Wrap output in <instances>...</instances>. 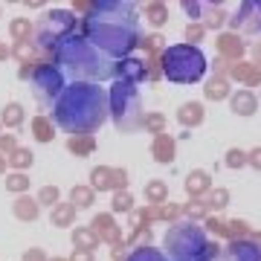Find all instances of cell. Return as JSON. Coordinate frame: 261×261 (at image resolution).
I'll return each mask as SVG.
<instances>
[{
    "label": "cell",
    "mask_w": 261,
    "mask_h": 261,
    "mask_svg": "<svg viewBox=\"0 0 261 261\" xmlns=\"http://www.w3.org/2000/svg\"><path fill=\"white\" fill-rule=\"evenodd\" d=\"M130 203H134V200H130L128 192H116V195H113V212H128Z\"/></svg>",
    "instance_id": "27"
},
{
    "label": "cell",
    "mask_w": 261,
    "mask_h": 261,
    "mask_svg": "<svg viewBox=\"0 0 261 261\" xmlns=\"http://www.w3.org/2000/svg\"><path fill=\"white\" fill-rule=\"evenodd\" d=\"M229 261H261V250L255 244H232L229 247Z\"/></svg>",
    "instance_id": "14"
},
{
    "label": "cell",
    "mask_w": 261,
    "mask_h": 261,
    "mask_svg": "<svg viewBox=\"0 0 261 261\" xmlns=\"http://www.w3.org/2000/svg\"><path fill=\"white\" fill-rule=\"evenodd\" d=\"M203 186V174H195V177H189V192L192 189H200Z\"/></svg>",
    "instance_id": "37"
},
{
    "label": "cell",
    "mask_w": 261,
    "mask_h": 261,
    "mask_svg": "<svg viewBox=\"0 0 261 261\" xmlns=\"http://www.w3.org/2000/svg\"><path fill=\"white\" fill-rule=\"evenodd\" d=\"M53 261H67V258H53Z\"/></svg>",
    "instance_id": "42"
},
{
    "label": "cell",
    "mask_w": 261,
    "mask_h": 261,
    "mask_svg": "<svg viewBox=\"0 0 261 261\" xmlns=\"http://www.w3.org/2000/svg\"><path fill=\"white\" fill-rule=\"evenodd\" d=\"M73 29H75V15L73 12L56 9V12H49V15H44V18L38 20L35 44L49 53V49H56L67 35H73Z\"/></svg>",
    "instance_id": "7"
},
{
    "label": "cell",
    "mask_w": 261,
    "mask_h": 261,
    "mask_svg": "<svg viewBox=\"0 0 261 261\" xmlns=\"http://www.w3.org/2000/svg\"><path fill=\"white\" fill-rule=\"evenodd\" d=\"M75 221V206L73 203H58L53 209V226H73Z\"/></svg>",
    "instance_id": "16"
},
{
    "label": "cell",
    "mask_w": 261,
    "mask_h": 261,
    "mask_svg": "<svg viewBox=\"0 0 261 261\" xmlns=\"http://www.w3.org/2000/svg\"><path fill=\"white\" fill-rule=\"evenodd\" d=\"M32 134H35L38 142H49L56 134H53V119H47V116H35L32 119Z\"/></svg>",
    "instance_id": "18"
},
{
    "label": "cell",
    "mask_w": 261,
    "mask_h": 261,
    "mask_svg": "<svg viewBox=\"0 0 261 261\" xmlns=\"http://www.w3.org/2000/svg\"><path fill=\"white\" fill-rule=\"evenodd\" d=\"M6 160H9V166H12V168H18V171H27V168L32 166V160H35V154H32L29 148H18V151H12Z\"/></svg>",
    "instance_id": "19"
},
{
    "label": "cell",
    "mask_w": 261,
    "mask_h": 261,
    "mask_svg": "<svg viewBox=\"0 0 261 261\" xmlns=\"http://www.w3.org/2000/svg\"><path fill=\"white\" fill-rule=\"evenodd\" d=\"M171 151H174L171 140H168V137H157V142H154V157H157L160 163H168V160H171Z\"/></svg>",
    "instance_id": "24"
},
{
    "label": "cell",
    "mask_w": 261,
    "mask_h": 261,
    "mask_svg": "<svg viewBox=\"0 0 261 261\" xmlns=\"http://www.w3.org/2000/svg\"><path fill=\"white\" fill-rule=\"evenodd\" d=\"M84 38L102 56H116V58L128 56L130 49L140 44L134 3H122V0L93 3L90 15L84 18Z\"/></svg>",
    "instance_id": "1"
},
{
    "label": "cell",
    "mask_w": 261,
    "mask_h": 261,
    "mask_svg": "<svg viewBox=\"0 0 261 261\" xmlns=\"http://www.w3.org/2000/svg\"><path fill=\"white\" fill-rule=\"evenodd\" d=\"M90 229L99 235V241H108L111 247H122V229L116 226L113 215H96Z\"/></svg>",
    "instance_id": "10"
},
{
    "label": "cell",
    "mask_w": 261,
    "mask_h": 261,
    "mask_svg": "<svg viewBox=\"0 0 261 261\" xmlns=\"http://www.w3.org/2000/svg\"><path fill=\"white\" fill-rule=\"evenodd\" d=\"M241 163H244V154L232 151V154H229V166H241Z\"/></svg>",
    "instance_id": "38"
},
{
    "label": "cell",
    "mask_w": 261,
    "mask_h": 261,
    "mask_svg": "<svg viewBox=\"0 0 261 261\" xmlns=\"http://www.w3.org/2000/svg\"><path fill=\"white\" fill-rule=\"evenodd\" d=\"M53 119L73 137L93 134L108 119V96L102 87L90 82H73L53 105Z\"/></svg>",
    "instance_id": "2"
},
{
    "label": "cell",
    "mask_w": 261,
    "mask_h": 261,
    "mask_svg": "<svg viewBox=\"0 0 261 261\" xmlns=\"http://www.w3.org/2000/svg\"><path fill=\"white\" fill-rule=\"evenodd\" d=\"M0 122H3L6 128H18L20 122H23V108H20L18 102H9L3 108V113H0Z\"/></svg>",
    "instance_id": "17"
},
{
    "label": "cell",
    "mask_w": 261,
    "mask_h": 261,
    "mask_svg": "<svg viewBox=\"0 0 261 261\" xmlns=\"http://www.w3.org/2000/svg\"><path fill=\"white\" fill-rule=\"evenodd\" d=\"M9 32H12V38H15V44H23V41H29L32 23H29V18H18V20H12Z\"/></svg>",
    "instance_id": "21"
},
{
    "label": "cell",
    "mask_w": 261,
    "mask_h": 261,
    "mask_svg": "<svg viewBox=\"0 0 261 261\" xmlns=\"http://www.w3.org/2000/svg\"><path fill=\"white\" fill-rule=\"evenodd\" d=\"M67 148L73 151L75 157H87L90 151L96 148V140L93 134H82V137H70V142H67Z\"/></svg>",
    "instance_id": "15"
},
{
    "label": "cell",
    "mask_w": 261,
    "mask_h": 261,
    "mask_svg": "<svg viewBox=\"0 0 261 261\" xmlns=\"http://www.w3.org/2000/svg\"><path fill=\"white\" fill-rule=\"evenodd\" d=\"M6 166H9V160H6L3 154H0V174H6Z\"/></svg>",
    "instance_id": "39"
},
{
    "label": "cell",
    "mask_w": 261,
    "mask_h": 261,
    "mask_svg": "<svg viewBox=\"0 0 261 261\" xmlns=\"http://www.w3.org/2000/svg\"><path fill=\"white\" fill-rule=\"evenodd\" d=\"M23 261H49V258L44 255V250H27L23 252Z\"/></svg>",
    "instance_id": "34"
},
{
    "label": "cell",
    "mask_w": 261,
    "mask_h": 261,
    "mask_svg": "<svg viewBox=\"0 0 261 261\" xmlns=\"http://www.w3.org/2000/svg\"><path fill=\"white\" fill-rule=\"evenodd\" d=\"M9 53H12V49H9V47H6V44H0V61H3V58L9 56Z\"/></svg>",
    "instance_id": "40"
},
{
    "label": "cell",
    "mask_w": 261,
    "mask_h": 261,
    "mask_svg": "<svg viewBox=\"0 0 261 261\" xmlns=\"http://www.w3.org/2000/svg\"><path fill=\"white\" fill-rule=\"evenodd\" d=\"M160 41H163L160 35H151V38H145V41H140V44H142L145 49H157V47H160Z\"/></svg>",
    "instance_id": "36"
},
{
    "label": "cell",
    "mask_w": 261,
    "mask_h": 261,
    "mask_svg": "<svg viewBox=\"0 0 261 261\" xmlns=\"http://www.w3.org/2000/svg\"><path fill=\"white\" fill-rule=\"evenodd\" d=\"M166 250L177 261H200L206 252L203 232L195 224H174L166 235Z\"/></svg>",
    "instance_id": "6"
},
{
    "label": "cell",
    "mask_w": 261,
    "mask_h": 261,
    "mask_svg": "<svg viewBox=\"0 0 261 261\" xmlns=\"http://www.w3.org/2000/svg\"><path fill=\"white\" fill-rule=\"evenodd\" d=\"M235 108H241V113H252V99L250 96H238L235 99Z\"/></svg>",
    "instance_id": "33"
},
{
    "label": "cell",
    "mask_w": 261,
    "mask_h": 261,
    "mask_svg": "<svg viewBox=\"0 0 261 261\" xmlns=\"http://www.w3.org/2000/svg\"><path fill=\"white\" fill-rule=\"evenodd\" d=\"M145 195L157 203V200H163V195H166V186H163V183H151V186L145 189Z\"/></svg>",
    "instance_id": "32"
},
{
    "label": "cell",
    "mask_w": 261,
    "mask_h": 261,
    "mask_svg": "<svg viewBox=\"0 0 261 261\" xmlns=\"http://www.w3.org/2000/svg\"><path fill=\"white\" fill-rule=\"evenodd\" d=\"M142 125H145L148 130H154V134H160V130H163V116H160V113H151V116H145Z\"/></svg>",
    "instance_id": "31"
},
{
    "label": "cell",
    "mask_w": 261,
    "mask_h": 261,
    "mask_svg": "<svg viewBox=\"0 0 261 261\" xmlns=\"http://www.w3.org/2000/svg\"><path fill=\"white\" fill-rule=\"evenodd\" d=\"M12 212H15V218H20V221H35L38 215H41V203H38L35 197L20 195L18 200L12 203Z\"/></svg>",
    "instance_id": "12"
},
{
    "label": "cell",
    "mask_w": 261,
    "mask_h": 261,
    "mask_svg": "<svg viewBox=\"0 0 261 261\" xmlns=\"http://www.w3.org/2000/svg\"><path fill=\"white\" fill-rule=\"evenodd\" d=\"M111 113H113V125L122 130V134H130V130L142 128V108H140V93L137 87L128 82H116L111 90Z\"/></svg>",
    "instance_id": "5"
},
{
    "label": "cell",
    "mask_w": 261,
    "mask_h": 261,
    "mask_svg": "<svg viewBox=\"0 0 261 261\" xmlns=\"http://www.w3.org/2000/svg\"><path fill=\"white\" fill-rule=\"evenodd\" d=\"M67 261H93V252H84V250H75Z\"/></svg>",
    "instance_id": "35"
},
{
    "label": "cell",
    "mask_w": 261,
    "mask_h": 261,
    "mask_svg": "<svg viewBox=\"0 0 261 261\" xmlns=\"http://www.w3.org/2000/svg\"><path fill=\"white\" fill-rule=\"evenodd\" d=\"M116 75H119V82L137 84L148 75V64L140 61V58H122L119 64H116Z\"/></svg>",
    "instance_id": "11"
},
{
    "label": "cell",
    "mask_w": 261,
    "mask_h": 261,
    "mask_svg": "<svg viewBox=\"0 0 261 261\" xmlns=\"http://www.w3.org/2000/svg\"><path fill=\"white\" fill-rule=\"evenodd\" d=\"M53 56H56L58 64L64 67V70H70L75 79H87L90 84L116 75V64H113L108 56H102L87 38L67 35L64 41L53 49Z\"/></svg>",
    "instance_id": "3"
},
{
    "label": "cell",
    "mask_w": 261,
    "mask_h": 261,
    "mask_svg": "<svg viewBox=\"0 0 261 261\" xmlns=\"http://www.w3.org/2000/svg\"><path fill=\"white\" fill-rule=\"evenodd\" d=\"M163 73L174 84H192L200 82L206 73V56L192 44H177L163 53Z\"/></svg>",
    "instance_id": "4"
},
{
    "label": "cell",
    "mask_w": 261,
    "mask_h": 261,
    "mask_svg": "<svg viewBox=\"0 0 261 261\" xmlns=\"http://www.w3.org/2000/svg\"><path fill=\"white\" fill-rule=\"evenodd\" d=\"M93 186H73V192H70V203L73 206H90L93 203Z\"/></svg>",
    "instance_id": "20"
},
{
    "label": "cell",
    "mask_w": 261,
    "mask_h": 261,
    "mask_svg": "<svg viewBox=\"0 0 261 261\" xmlns=\"http://www.w3.org/2000/svg\"><path fill=\"white\" fill-rule=\"evenodd\" d=\"M90 180H93V192H122L125 183H128V171L125 168H108V166H99L90 171Z\"/></svg>",
    "instance_id": "9"
},
{
    "label": "cell",
    "mask_w": 261,
    "mask_h": 261,
    "mask_svg": "<svg viewBox=\"0 0 261 261\" xmlns=\"http://www.w3.org/2000/svg\"><path fill=\"white\" fill-rule=\"evenodd\" d=\"M6 189H9V192H15V195H23V192L29 189V177L23 174V171L6 174Z\"/></svg>",
    "instance_id": "22"
},
{
    "label": "cell",
    "mask_w": 261,
    "mask_h": 261,
    "mask_svg": "<svg viewBox=\"0 0 261 261\" xmlns=\"http://www.w3.org/2000/svg\"><path fill=\"white\" fill-rule=\"evenodd\" d=\"M73 244H75V250L93 252L96 247H99V235H96L90 226H79V229L73 232Z\"/></svg>",
    "instance_id": "13"
},
{
    "label": "cell",
    "mask_w": 261,
    "mask_h": 261,
    "mask_svg": "<svg viewBox=\"0 0 261 261\" xmlns=\"http://www.w3.org/2000/svg\"><path fill=\"white\" fill-rule=\"evenodd\" d=\"M12 56L18 58L20 64H32V58H35V47H32L29 41H23V44H15V47H12Z\"/></svg>",
    "instance_id": "25"
},
{
    "label": "cell",
    "mask_w": 261,
    "mask_h": 261,
    "mask_svg": "<svg viewBox=\"0 0 261 261\" xmlns=\"http://www.w3.org/2000/svg\"><path fill=\"white\" fill-rule=\"evenodd\" d=\"M252 157H255V160H252V163H255V166H261V151H255Z\"/></svg>",
    "instance_id": "41"
},
{
    "label": "cell",
    "mask_w": 261,
    "mask_h": 261,
    "mask_svg": "<svg viewBox=\"0 0 261 261\" xmlns=\"http://www.w3.org/2000/svg\"><path fill=\"white\" fill-rule=\"evenodd\" d=\"M35 200H38L41 206H53V209H56V206H58V200H61V192H58L56 186H44L41 192H38V197H35Z\"/></svg>",
    "instance_id": "23"
},
{
    "label": "cell",
    "mask_w": 261,
    "mask_h": 261,
    "mask_svg": "<svg viewBox=\"0 0 261 261\" xmlns=\"http://www.w3.org/2000/svg\"><path fill=\"white\" fill-rule=\"evenodd\" d=\"M128 261H166V255H163V252H157V250H151V247H140V250L130 252Z\"/></svg>",
    "instance_id": "26"
},
{
    "label": "cell",
    "mask_w": 261,
    "mask_h": 261,
    "mask_svg": "<svg viewBox=\"0 0 261 261\" xmlns=\"http://www.w3.org/2000/svg\"><path fill=\"white\" fill-rule=\"evenodd\" d=\"M180 119L183 122H200V105H183Z\"/></svg>",
    "instance_id": "28"
},
{
    "label": "cell",
    "mask_w": 261,
    "mask_h": 261,
    "mask_svg": "<svg viewBox=\"0 0 261 261\" xmlns=\"http://www.w3.org/2000/svg\"><path fill=\"white\" fill-rule=\"evenodd\" d=\"M145 18H148L151 23H163V20H166V9L154 3V6H148V9H145Z\"/></svg>",
    "instance_id": "30"
},
{
    "label": "cell",
    "mask_w": 261,
    "mask_h": 261,
    "mask_svg": "<svg viewBox=\"0 0 261 261\" xmlns=\"http://www.w3.org/2000/svg\"><path fill=\"white\" fill-rule=\"evenodd\" d=\"M32 87H35V96L41 105H49L53 99L58 102V96L64 93V79H61V70L53 64H38L32 70Z\"/></svg>",
    "instance_id": "8"
},
{
    "label": "cell",
    "mask_w": 261,
    "mask_h": 261,
    "mask_svg": "<svg viewBox=\"0 0 261 261\" xmlns=\"http://www.w3.org/2000/svg\"><path fill=\"white\" fill-rule=\"evenodd\" d=\"M0 125H3V122H0Z\"/></svg>",
    "instance_id": "43"
},
{
    "label": "cell",
    "mask_w": 261,
    "mask_h": 261,
    "mask_svg": "<svg viewBox=\"0 0 261 261\" xmlns=\"http://www.w3.org/2000/svg\"><path fill=\"white\" fill-rule=\"evenodd\" d=\"M12 151H18L15 137H12V134H0V154H6V157H9Z\"/></svg>",
    "instance_id": "29"
}]
</instances>
